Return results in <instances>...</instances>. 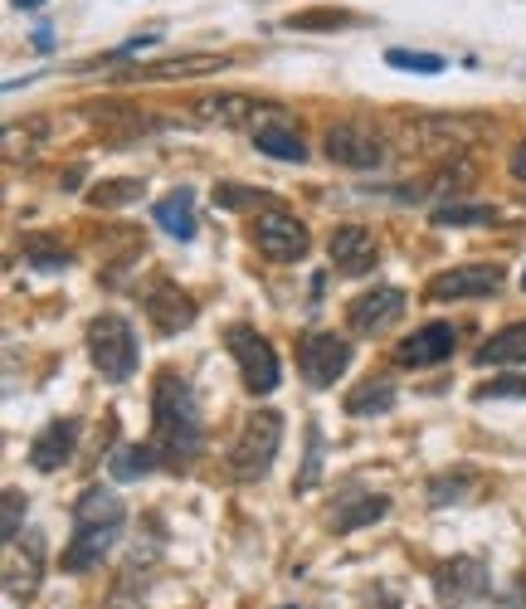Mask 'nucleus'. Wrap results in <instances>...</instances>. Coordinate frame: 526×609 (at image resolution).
Here are the masks:
<instances>
[{"label":"nucleus","mask_w":526,"mask_h":609,"mask_svg":"<svg viewBox=\"0 0 526 609\" xmlns=\"http://www.w3.org/2000/svg\"><path fill=\"white\" fill-rule=\"evenodd\" d=\"M127 507H122L117 492H103V488H88L74 507V527H122Z\"/></svg>","instance_id":"nucleus-18"},{"label":"nucleus","mask_w":526,"mask_h":609,"mask_svg":"<svg viewBox=\"0 0 526 609\" xmlns=\"http://www.w3.org/2000/svg\"><path fill=\"white\" fill-rule=\"evenodd\" d=\"M512 176H517L522 186H526V142L517 146V152H512Z\"/></svg>","instance_id":"nucleus-34"},{"label":"nucleus","mask_w":526,"mask_h":609,"mask_svg":"<svg viewBox=\"0 0 526 609\" xmlns=\"http://www.w3.org/2000/svg\"><path fill=\"white\" fill-rule=\"evenodd\" d=\"M371 609H400V605L390 600V595H380V600H371Z\"/></svg>","instance_id":"nucleus-35"},{"label":"nucleus","mask_w":526,"mask_h":609,"mask_svg":"<svg viewBox=\"0 0 526 609\" xmlns=\"http://www.w3.org/2000/svg\"><path fill=\"white\" fill-rule=\"evenodd\" d=\"M25 254L35 258L40 268H69V254H64L59 244H49V240H25Z\"/></svg>","instance_id":"nucleus-31"},{"label":"nucleus","mask_w":526,"mask_h":609,"mask_svg":"<svg viewBox=\"0 0 526 609\" xmlns=\"http://www.w3.org/2000/svg\"><path fill=\"white\" fill-rule=\"evenodd\" d=\"M385 64L400 74H444L449 69L444 54H424V49H385Z\"/></svg>","instance_id":"nucleus-25"},{"label":"nucleus","mask_w":526,"mask_h":609,"mask_svg":"<svg viewBox=\"0 0 526 609\" xmlns=\"http://www.w3.org/2000/svg\"><path fill=\"white\" fill-rule=\"evenodd\" d=\"M254 244H259V254L278 258V264H293V258L307 254V230H302V220L283 215V210H268V215L254 220Z\"/></svg>","instance_id":"nucleus-8"},{"label":"nucleus","mask_w":526,"mask_h":609,"mask_svg":"<svg viewBox=\"0 0 526 609\" xmlns=\"http://www.w3.org/2000/svg\"><path fill=\"white\" fill-rule=\"evenodd\" d=\"M298 366H302V376H307V386L312 390H327L332 380L342 376L346 366H351V342L337 332H312V336H302L298 342Z\"/></svg>","instance_id":"nucleus-6"},{"label":"nucleus","mask_w":526,"mask_h":609,"mask_svg":"<svg viewBox=\"0 0 526 609\" xmlns=\"http://www.w3.org/2000/svg\"><path fill=\"white\" fill-rule=\"evenodd\" d=\"M526 395V376H502V380H483L473 390V400H522Z\"/></svg>","instance_id":"nucleus-29"},{"label":"nucleus","mask_w":526,"mask_h":609,"mask_svg":"<svg viewBox=\"0 0 526 609\" xmlns=\"http://www.w3.org/2000/svg\"><path fill=\"white\" fill-rule=\"evenodd\" d=\"M278 444H283V414L254 410L249 420L239 424L234 444H230V473L234 478H264L278 458Z\"/></svg>","instance_id":"nucleus-2"},{"label":"nucleus","mask_w":526,"mask_h":609,"mask_svg":"<svg viewBox=\"0 0 526 609\" xmlns=\"http://www.w3.org/2000/svg\"><path fill=\"white\" fill-rule=\"evenodd\" d=\"M254 146H259L264 156H273V162H307V146L293 128H283V122H259L254 128Z\"/></svg>","instance_id":"nucleus-19"},{"label":"nucleus","mask_w":526,"mask_h":609,"mask_svg":"<svg viewBox=\"0 0 526 609\" xmlns=\"http://www.w3.org/2000/svg\"><path fill=\"white\" fill-rule=\"evenodd\" d=\"M468 488H473V473H444V478L429 483V502L434 507H449V502H463Z\"/></svg>","instance_id":"nucleus-26"},{"label":"nucleus","mask_w":526,"mask_h":609,"mask_svg":"<svg viewBox=\"0 0 526 609\" xmlns=\"http://www.w3.org/2000/svg\"><path fill=\"white\" fill-rule=\"evenodd\" d=\"M395 400H400L395 380H390V376H371V380H361V386L346 395V414H356V420H371V414L395 410Z\"/></svg>","instance_id":"nucleus-17"},{"label":"nucleus","mask_w":526,"mask_h":609,"mask_svg":"<svg viewBox=\"0 0 526 609\" xmlns=\"http://www.w3.org/2000/svg\"><path fill=\"white\" fill-rule=\"evenodd\" d=\"M400 318H405V292L400 288H371L351 302L346 326H351L356 336H376V332H385V326H395Z\"/></svg>","instance_id":"nucleus-9"},{"label":"nucleus","mask_w":526,"mask_h":609,"mask_svg":"<svg viewBox=\"0 0 526 609\" xmlns=\"http://www.w3.org/2000/svg\"><path fill=\"white\" fill-rule=\"evenodd\" d=\"M108 468H113V478L132 483V478H142V473L156 468V449H152V444H127V449H117Z\"/></svg>","instance_id":"nucleus-24"},{"label":"nucleus","mask_w":526,"mask_h":609,"mask_svg":"<svg viewBox=\"0 0 526 609\" xmlns=\"http://www.w3.org/2000/svg\"><path fill=\"white\" fill-rule=\"evenodd\" d=\"M147 318H152L156 332L171 336V332H181V326L195 322V302H190L186 292H176L171 284H156L147 292Z\"/></svg>","instance_id":"nucleus-15"},{"label":"nucleus","mask_w":526,"mask_h":609,"mask_svg":"<svg viewBox=\"0 0 526 609\" xmlns=\"http://www.w3.org/2000/svg\"><path fill=\"white\" fill-rule=\"evenodd\" d=\"M434 590H439V600L449 609H478L492 590V575L478 556H454V561H439Z\"/></svg>","instance_id":"nucleus-5"},{"label":"nucleus","mask_w":526,"mask_h":609,"mask_svg":"<svg viewBox=\"0 0 526 609\" xmlns=\"http://www.w3.org/2000/svg\"><path fill=\"white\" fill-rule=\"evenodd\" d=\"M230 356L239 361V376L244 386H249L254 395H273L278 380H283V370H278V352L264 342L254 326H230Z\"/></svg>","instance_id":"nucleus-4"},{"label":"nucleus","mask_w":526,"mask_h":609,"mask_svg":"<svg viewBox=\"0 0 526 609\" xmlns=\"http://www.w3.org/2000/svg\"><path fill=\"white\" fill-rule=\"evenodd\" d=\"M317 478H322V430H317V424H307V464H302L293 488L307 492V488H317Z\"/></svg>","instance_id":"nucleus-27"},{"label":"nucleus","mask_w":526,"mask_h":609,"mask_svg":"<svg viewBox=\"0 0 526 609\" xmlns=\"http://www.w3.org/2000/svg\"><path fill=\"white\" fill-rule=\"evenodd\" d=\"M113 541H117V527H78L69 551H64V571L88 575L93 566H103V556L113 551Z\"/></svg>","instance_id":"nucleus-14"},{"label":"nucleus","mask_w":526,"mask_h":609,"mask_svg":"<svg viewBox=\"0 0 526 609\" xmlns=\"http://www.w3.org/2000/svg\"><path fill=\"white\" fill-rule=\"evenodd\" d=\"M512 361H526V322L502 326L497 336L478 346V366H512Z\"/></svg>","instance_id":"nucleus-20"},{"label":"nucleus","mask_w":526,"mask_h":609,"mask_svg":"<svg viewBox=\"0 0 526 609\" xmlns=\"http://www.w3.org/2000/svg\"><path fill=\"white\" fill-rule=\"evenodd\" d=\"M327 254H332V264H337V274L361 278V274H371V268H376V234L361 230V224H346V230L332 234Z\"/></svg>","instance_id":"nucleus-11"},{"label":"nucleus","mask_w":526,"mask_h":609,"mask_svg":"<svg viewBox=\"0 0 526 609\" xmlns=\"http://www.w3.org/2000/svg\"><path fill=\"white\" fill-rule=\"evenodd\" d=\"M492 220H497L492 206H463V200H449V206L434 210V224H444V230H468V224H492Z\"/></svg>","instance_id":"nucleus-22"},{"label":"nucleus","mask_w":526,"mask_h":609,"mask_svg":"<svg viewBox=\"0 0 526 609\" xmlns=\"http://www.w3.org/2000/svg\"><path fill=\"white\" fill-rule=\"evenodd\" d=\"M215 206H225V210H239V206H273V196H264V190L220 186V190H215Z\"/></svg>","instance_id":"nucleus-30"},{"label":"nucleus","mask_w":526,"mask_h":609,"mask_svg":"<svg viewBox=\"0 0 526 609\" xmlns=\"http://www.w3.org/2000/svg\"><path fill=\"white\" fill-rule=\"evenodd\" d=\"M88 356L93 366L103 370L108 380H132L137 376V361H142V346H137V332L122 312H103V318L88 322Z\"/></svg>","instance_id":"nucleus-3"},{"label":"nucleus","mask_w":526,"mask_h":609,"mask_svg":"<svg viewBox=\"0 0 526 609\" xmlns=\"http://www.w3.org/2000/svg\"><path fill=\"white\" fill-rule=\"evenodd\" d=\"M152 220L161 224L171 240H195V190H190V186H176L171 196L156 200Z\"/></svg>","instance_id":"nucleus-16"},{"label":"nucleus","mask_w":526,"mask_h":609,"mask_svg":"<svg viewBox=\"0 0 526 609\" xmlns=\"http://www.w3.org/2000/svg\"><path fill=\"white\" fill-rule=\"evenodd\" d=\"M200 118L220 122V128H239L254 118V103L249 98H200Z\"/></svg>","instance_id":"nucleus-23"},{"label":"nucleus","mask_w":526,"mask_h":609,"mask_svg":"<svg viewBox=\"0 0 526 609\" xmlns=\"http://www.w3.org/2000/svg\"><path fill=\"white\" fill-rule=\"evenodd\" d=\"M327 156H332L337 166H356V171H371V166H380L385 146H380L376 132L356 128V122H337V128L327 132Z\"/></svg>","instance_id":"nucleus-10"},{"label":"nucleus","mask_w":526,"mask_h":609,"mask_svg":"<svg viewBox=\"0 0 526 609\" xmlns=\"http://www.w3.org/2000/svg\"><path fill=\"white\" fill-rule=\"evenodd\" d=\"M20 507H25V492L5 488V522H0V536H5V546H15V536H20Z\"/></svg>","instance_id":"nucleus-32"},{"label":"nucleus","mask_w":526,"mask_h":609,"mask_svg":"<svg viewBox=\"0 0 526 609\" xmlns=\"http://www.w3.org/2000/svg\"><path fill=\"white\" fill-rule=\"evenodd\" d=\"M152 449L156 464L190 468L195 454L205 449V420H200V400L176 370H161L152 390Z\"/></svg>","instance_id":"nucleus-1"},{"label":"nucleus","mask_w":526,"mask_h":609,"mask_svg":"<svg viewBox=\"0 0 526 609\" xmlns=\"http://www.w3.org/2000/svg\"><path fill=\"white\" fill-rule=\"evenodd\" d=\"M497 288H502L497 264H468V268H449V274L429 278L424 298L429 302H468V298H492Z\"/></svg>","instance_id":"nucleus-7"},{"label":"nucleus","mask_w":526,"mask_h":609,"mask_svg":"<svg viewBox=\"0 0 526 609\" xmlns=\"http://www.w3.org/2000/svg\"><path fill=\"white\" fill-rule=\"evenodd\" d=\"M293 25L298 30H332V25H346V15H298Z\"/></svg>","instance_id":"nucleus-33"},{"label":"nucleus","mask_w":526,"mask_h":609,"mask_svg":"<svg viewBox=\"0 0 526 609\" xmlns=\"http://www.w3.org/2000/svg\"><path fill=\"white\" fill-rule=\"evenodd\" d=\"M454 342L458 336H454L449 322H429V326H419V332L395 346V361L400 366H439L444 356H454Z\"/></svg>","instance_id":"nucleus-12"},{"label":"nucleus","mask_w":526,"mask_h":609,"mask_svg":"<svg viewBox=\"0 0 526 609\" xmlns=\"http://www.w3.org/2000/svg\"><path fill=\"white\" fill-rule=\"evenodd\" d=\"M142 196V180H113V186H93L88 190V206H127Z\"/></svg>","instance_id":"nucleus-28"},{"label":"nucleus","mask_w":526,"mask_h":609,"mask_svg":"<svg viewBox=\"0 0 526 609\" xmlns=\"http://www.w3.org/2000/svg\"><path fill=\"white\" fill-rule=\"evenodd\" d=\"M522 292H526V274H522Z\"/></svg>","instance_id":"nucleus-37"},{"label":"nucleus","mask_w":526,"mask_h":609,"mask_svg":"<svg viewBox=\"0 0 526 609\" xmlns=\"http://www.w3.org/2000/svg\"><path fill=\"white\" fill-rule=\"evenodd\" d=\"M15 5H20V10H40L44 0H15Z\"/></svg>","instance_id":"nucleus-36"},{"label":"nucleus","mask_w":526,"mask_h":609,"mask_svg":"<svg viewBox=\"0 0 526 609\" xmlns=\"http://www.w3.org/2000/svg\"><path fill=\"white\" fill-rule=\"evenodd\" d=\"M74 444H78V420H54V424H44V430L30 439V464H35L40 473H59L64 464H69Z\"/></svg>","instance_id":"nucleus-13"},{"label":"nucleus","mask_w":526,"mask_h":609,"mask_svg":"<svg viewBox=\"0 0 526 609\" xmlns=\"http://www.w3.org/2000/svg\"><path fill=\"white\" fill-rule=\"evenodd\" d=\"M385 512H390V502H385V498H361V492H346L342 507L332 512V527H337V532H356V527L380 522Z\"/></svg>","instance_id":"nucleus-21"}]
</instances>
